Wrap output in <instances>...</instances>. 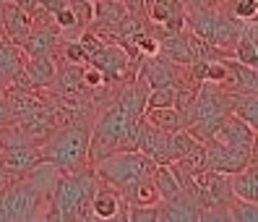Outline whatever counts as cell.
<instances>
[{
  "label": "cell",
  "instance_id": "1",
  "mask_svg": "<svg viewBox=\"0 0 258 222\" xmlns=\"http://www.w3.org/2000/svg\"><path fill=\"white\" fill-rule=\"evenodd\" d=\"M89 133L92 121L63 123L50 131V136L39 144L42 157L50 168L60 173H76L89 165Z\"/></svg>",
  "mask_w": 258,
  "mask_h": 222
},
{
  "label": "cell",
  "instance_id": "2",
  "mask_svg": "<svg viewBox=\"0 0 258 222\" xmlns=\"http://www.w3.org/2000/svg\"><path fill=\"white\" fill-rule=\"evenodd\" d=\"M47 199H50V188H44L37 181L34 170L24 175H13L11 181L0 186V222L42 219Z\"/></svg>",
  "mask_w": 258,
  "mask_h": 222
},
{
  "label": "cell",
  "instance_id": "3",
  "mask_svg": "<svg viewBox=\"0 0 258 222\" xmlns=\"http://www.w3.org/2000/svg\"><path fill=\"white\" fill-rule=\"evenodd\" d=\"M154 168H157V162L139 149H115L112 154H107L104 159L97 162L94 173L102 183H107L117 191H125L136 181L151 175Z\"/></svg>",
  "mask_w": 258,
  "mask_h": 222
},
{
  "label": "cell",
  "instance_id": "4",
  "mask_svg": "<svg viewBox=\"0 0 258 222\" xmlns=\"http://www.w3.org/2000/svg\"><path fill=\"white\" fill-rule=\"evenodd\" d=\"M204 149H206V168L224 175H232L250 162H255V149H242V146L224 144L217 139L204 141Z\"/></svg>",
  "mask_w": 258,
  "mask_h": 222
},
{
  "label": "cell",
  "instance_id": "5",
  "mask_svg": "<svg viewBox=\"0 0 258 222\" xmlns=\"http://www.w3.org/2000/svg\"><path fill=\"white\" fill-rule=\"evenodd\" d=\"M86 63L97 66L104 73V81H120L123 84V81H131L136 76L133 68H131V58H128L125 47L117 42H104Z\"/></svg>",
  "mask_w": 258,
  "mask_h": 222
},
{
  "label": "cell",
  "instance_id": "6",
  "mask_svg": "<svg viewBox=\"0 0 258 222\" xmlns=\"http://www.w3.org/2000/svg\"><path fill=\"white\" fill-rule=\"evenodd\" d=\"M230 199H232L230 175L214 173L209 168L196 173V204H199V209H204V206H227Z\"/></svg>",
  "mask_w": 258,
  "mask_h": 222
},
{
  "label": "cell",
  "instance_id": "7",
  "mask_svg": "<svg viewBox=\"0 0 258 222\" xmlns=\"http://www.w3.org/2000/svg\"><path fill=\"white\" fill-rule=\"evenodd\" d=\"M29 32H32V13L19 8L16 3H11V0H6V3L0 6V34L21 47Z\"/></svg>",
  "mask_w": 258,
  "mask_h": 222
},
{
  "label": "cell",
  "instance_id": "8",
  "mask_svg": "<svg viewBox=\"0 0 258 222\" xmlns=\"http://www.w3.org/2000/svg\"><path fill=\"white\" fill-rule=\"evenodd\" d=\"M92 212L94 219H125V199L117 188L99 181L92 196Z\"/></svg>",
  "mask_w": 258,
  "mask_h": 222
},
{
  "label": "cell",
  "instance_id": "9",
  "mask_svg": "<svg viewBox=\"0 0 258 222\" xmlns=\"http://www.w3.org/2000/svg\"><path fill=\"white\" fill-rule=\"evenodd\" d=\"M217 141H224V144H235V146H242V149H255V128L248 126L242 118H237L235 113H227L224 121L219 123L217 133H214Z\"/></svg>",
  "mask_w": 258,
  "mask_h": 222
},
{
  "label": "cell",
  "instance_id": "10",
  "mask_svg": "<svg viewBox=\"0 0 258 222\" xmlns=\"http://www.w3.org/2000/svg\"><path fill=\"white\" fill-rule=\"evenodd\" d=\"M146 19L151 24L164 26L167 32H183L185 29V8L180 0H151Z\"/></svg>",
  "mask_w": 258,
  "mask_h": 222
},
{
  "label": "cell",
  "instance_id": "11",
  "mask_svg": "<svg viewBox=\"0 0 258 222\" xmlns=\"http://www.w3.org/2000/svg\"><path fill=\"white\" fill-rule=\"evenodd\" d=\"M224 66H227V76L224 81L219 84L222 89H227L230 94H237V92H258V68H250V66H242L235 58H222Z\"/></svg>",
  "mask_w": 258,
  "mask_h": 222
},
{
  "label": "cell",
  "instance_id": "12",
  "mask_svg": "<svg viewBox=\"0 0 258 222\" xmlns=\"http://www.w3.org/2000/svg\"><path fill=\"white\" fill-rule=\"evenodd\" d=\"M242 26H245V21L235 19L227 8L217 6V26H214V39H211V47L222 50L224 55H232L235 50V42L242 32Z\"/></svg>",
  "mask_w": 258,
  "mask_h": 222
},
{
  "label": "cell",
  "instance_id": "13",
  "mask_svg": "<svg viewBox=\"0 0 258 222\" xmlns=\"http://www.w3.org/2000/svg\"><path fill=\"white\" fill-rule=\"evenodd\" d=\"M0 154H3L6 170H8L11 175H24V173L39 168L42 162H44L39 144H21V146H11V149L0 152Z\"/></svg>",
  "mask_w": 258,
  "mask_h": 222
},
{
  "label": "cell",
  "instance_id": "14",
  "mask_svg": "<svg viewBox=\"0 0 258 222\" xmlns=\"http://www.w3.org/2000/svg\"><path fill=\"white\" fill-rule=\"evenodd\" d=\"M21 71L26 73V79L34 84V89H47L55 79L57 71V58L55 55H29Z\"/></svg>",
  "mask_w": 258,
  "mask_h": 222
},
{
  "label": "cell",
  "instance_id": "15",
  "mask_svg": "<svg viewBox=\"0 0 258 222\" xmlns=\"http://www.w3.org/2000/svg\"><path fill=\"white\" fill-rule=\"evenodd\" d=\"M258 26L255 21H245V26H242V32L235 42V50H232V58L235 61H240L242 66H250V68H258Z\"/></svg>",
  "mask_w": 258,
  "mask_h": 222
},
{
  "label": "cell",
  "instance_id": "16",
  "mask_svg": "<svg viewBox=\"0 0 258 222\" xmlns=\"http://www.w3.org/2000/svg\"><path fill=\"white\" fill-rule=\"evenodd\" d=\"M230 188H232V196L237 199L258 201V165L255 162H250V165L230 175Z\"/></svg>",
  "mask_w": 258,
  "mask_h": 222
},
{
  "label": "cell",
  "instance_id": "17",
  "mask_svg": "<svg viewBox=\"0 0 258 222\" xmlns=\"http://www.w3.org/2000/svg\"><path fill=\"white\" fill-rule=\"evenodd\" d=\"M0 97H3V102H6V107H8V113H11V118H19V115H24L26 110H32L37 102L42 99L37 92H29V89H21V86H16V84H6L3 86V92H0Z\"/></svg>",
  "mask_w": 258,
  "mask_h": 222
},
{
  "label": "cell",
  "instance_id": "18",
  "mask_svg": "<svg viewBox=\"0 0 258 222\" xmlns=\"http://www.w3.org/2000/svg\"><path fill=\"white\" fill-rule=\"evenodd\" d=\"M120 194H123V199H125L128 206H154V204L162 201L154 181H151V175L141 178V181H136V183L128 186L125 191H120Z\"/></svg>",
  "mask_w": 258,
  "mask_h": 222
},
{
  "label": "cell",
  "instance_id": "19",
  "mask_svg": "<svg viewBox=\"0 0 258 222\" xmlns=\"http://www.w3.org/2000/svg\"><path fill=\"white\" fill-rule=\"evenodd\" d=\"M81 73H84V63H63L57 66L55 71V79L47 86V92H81L84 81H81Z\"/></svg>",
  "mask_w": 258,
  "mask_h": 222
},
{
  "label": "cell",
  "instance_id": "20",
  "mask_svg": "<svg viewBox=\"0 0 258 222\" xmlns=\"http://www.w3.org/2000/svg\"><path fill=\"white\" fill-rule=\"evenodd\" d=\"M144 118H146L149 126L167 131V133H172L177 128H185L183 118H180V113L175 107H144Z\"/></svg>",
  "mask_w": 258,
  "mask_h": 222
},
{
  "label": "cell",
  "instance_id": "21",
  "mask_svg": "<svg viewBox=\"0 0 258 222\" xmlns=\"http://www.w3.org/2000/svg\"><path fill=\"white\" fill-rule=\"evenodd\" d=\"M232 97V113L248 126L258 128V92H237Z\"/></svg>",
  "mask_w": 258,
  "mask_h": 222
},
{
  "label": "cell",
  "instance_id": "22",
  "mask_svg": "<svg viewBox=\"0 0 258 222\" xmlns=\"http://www.w3.org/2000/svg\"><path fill=\"white\" fill-rule=\"evenodd\" d=\"M196 144H201V141H196V136L188 131V128H177L170 133V141H167V157H170V162H177L180 157H185ZM167 162V165H170Z\"/></svg>",
  "mask_w": 258,
  "mask_h": 222
},
{
  "label": "cell",
  "instance_id": "23",
  "mask_svg": "<svg viewBox=\"0 0 258 222\" xmlns=\"http://www.w3.org/2000/svg\"><path fill=\"white\" fill-rule=\"evenodd\" d=\"M151 181H154V186H157V191H159L162 199H172V196L180 194V186H177L172 170L167 168V165H157L154 173H151Z\"/></svg>",
  "mask_w": 258,
  "mask_h": 222
},
{
  "label": "cell",
  "instance_id": "24",
  "mask_svg": "<svg viewBox=\"0 0 258 222\" xmlns=\"http://www.w3.org/2000/svg\"><path fill=\"white\" fill-rule=\"evenodd\" d=\"M227 214H230V222H255L258 219V201H245L232 196L230 204H227Z\"/></svg>",
  "mask_w": 258,
  "mask_h": 222
},
{
  "label": "cell",
  "instance_id": "25",
  "mask_svg": "<svg viewBox=\"0 0 258 222\" xmlns=\"http://www.w3.org/2000/svg\"><path fill=\"white\" fill-rule=\"evenodd\" d=\"M217 6L227 8L240 21H255L258 16V0H224V3H217Z\"/></svg>",
  "mask_w": 258,
  "mask_h": 222
},
{
  "label": "cell",
  "instance_id": "26",
  "mask_svg": "<svg viewBox=\"0 0 258 222\" xmlns=\"http://www.w3.org/2000/svg\"><path fill=\"white\" fill-rule=\"evenodd\" d=\"M175 94H177V86L149 89V94H146V107H172V105H175Z\"/></svg>",
  "mask_w": 258,
  "mask_h": 222
},
{
  "label": "cell",
  "instance_id": "27",
  "mask_svg": "<svg viewBox=\"0 0 258 222\" xmlns=\"http://www.w3.org/2000/svg\"><path fill=\"white\" fill-rule=\"evenodd\" d=\"M177 165H183V168L190 170L193 175L201 173V170H206V149H204V144H196L185 157L177 159Z\"/></svg>",
  "mask_w": 258,
  "mask_h": 222
},
{
  "label": "cell",
  "instance_id": "28",
  "mask_svg": "<svg viewBox=\"0 0 258 222\" xmlns=\"http://www.w3.org/2000/svg\"><path fill=\"white\" fill-rule=\"evenodd\" d=\"M68 8L73 11L79 29H86L92 24V19H94V3L92 0H68Z\"/></svg>",
  "mask_w": 258,
  "mask_h": 222
},
{
  "label": "cell",
  "instance_id": "29",
  "mask_svg": "<svg viewBox=\"0 0 258 222\" xmlns=\"http://www.w3.org/2000/svg\"><path fill=\"white\" fill-rule=\"evenodd\" d=\"M81 81H84V86L86 89H99L102 84H104V73L97 68V66H92V63H84V73H81Z\"/></svg>",
  "mask_w": 258,
  "mask_h": 222
},
{
  "label": "cell",
  "instance_id": "30",
  "mask_svg": "<svg viewBox=\"0 0 258 222\" xmlns=\"http://www.w3.org/2000/svg\"><path fill=\"white\" fill-rule=\"evenodd\" d=\"M66 3H68V0H37V6L42 11H47V13H55L57 8H63Z\"/></svg>",
  "mask_w": 258,
  "mask_h": 222
},
{
  "label": "cell",
  "instance_id": "31",
  "mask_svg": "<svg viewBox=\"0 0 258 222\" xmlns=\"http://www.w3.org/2000/svg\"><path fill=\"white\" fill-rule=\"evenodd\" d=\"M183 8H199V6H211L214 0H180Z\"/></svg>",
  "mask_w": 258,
  "mask_h": 222
},
{
  "label": "cell",
  "instance_id": "32",
  "mask_svg": "<svg viewBox=\"0 0 258 222\" xmlns=\"http://www.w3.org/2000/svg\"><path fill=\"white\" fill-rule=\"evenodd\" d=\"M8 121H13V118H11V113H8V107H6L3 97H0V126H6Z\"/></svg>",
  "mask_w": 258,
  "mask_h": 222
},
{
  "label": "cell",
  "instance_id": "33",
  "mask_svg": "<svg viewBox=\"0 0 258 222\" xmlns=\"http://www.w3.org/2000/svg\"><path fill=\"white\" fill-rule=\"evenodd\" d=\"M11 3H16L19 8H24V11H29V13L37 8V0H11Z\"/></svg>",
  "mask_w": 258,
  "mask_h": 222
},
{
  "label": "cell",
  "instance_id": "34",
  "mask_svg": "<svg viewBox=\"0 0 258 222\" xmlns=\"http://www.w3.org/2000/svg\"><path fill=\"white\" fill-rule=\"evenodd\" d=\"M214 3H224V0H214Z\"/></svg>",
  "mask_w": 258,
  "mask_h": 222
},
{
  "label": "cell",
  "instance_id": "35",
  "mask_svg": "<svg viewBox=\"0 0 258 222\" xmlns=\"http://www.w3.org/2000/svg\"><path fill=\"white\" fill-rule=\"evenodd\" d=\"M3 3H6V0H0V6H3Z\"/></svg>",
  "mask_w": 258,
  "mask_h": 222
},
{
  "label": "cell",
  "instance_id": "36",
  "mask_svg": "<svg viewBox=\"0 0 258 222\" xmlns=\"http://www.w3.org/2000/svg\"><path fill=\"white\" fill-rule=\"evenodd\" d=\"M92 3H97V0H92Z\"/></svg>",
  "mask_w": 258,
  "mask_h": 222
}]
</instances>
